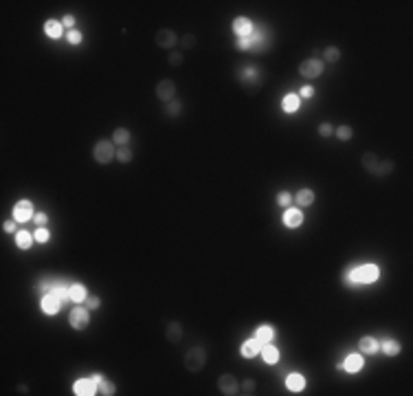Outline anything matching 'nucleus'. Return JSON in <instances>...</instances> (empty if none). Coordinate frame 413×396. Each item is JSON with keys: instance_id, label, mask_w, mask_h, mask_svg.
<instances>
[{"instance_id": "f257e3e1", "label": "nucleus", "mask_w": 413, "mask_h": 396, "mask_svg": "<svg viewBox=\"0 0 413 396\" xmlns=\"http://www.w3.org/2000/svg\"><path fill=\"white\" fill-rule=\"evenodd\" d=\"M380 277V269L376 264H360V266H350L343 275V284L345 286H360V284H374Z\"/></svg>"}, {"instance_id": "f03ea898", "label": "nucleus", "mask_w": 413, "mask_h": 396, "mask_svg": "<svg viewBox=\"0 0 413 396\" xmlns=\"http://www.w3.org/2000/svg\"><path fill=\"white\" fill-rule=\"evenodd\" d=\"M360 163H363L365 170L369 174H374V176H387V174L393 172V163L389 159H380V156L374 152H365L360 156Z\"/></svg>"}, {"instance_id": "7ed1b4c3", "label": "nucleus", "mask_w": 413, "mask_h": 396, "mask_svg": "<svg viewBox=\"0 0 413 396\" xmlns=\"http://www.w3.org/2000/svg\"><path fill=\"white\" fill-rule=\"evenodd\" d=\"M207 365V350L202 346H194L189 348L187 354H185V370L189 372H200L205 370Z\"/></svg>"}, {"instance_id": "20e7f679", "label": "nucleus", "mask_w": 413, "mask_h": 396, "mask_svg": "<svg viewBox=\"0 0 413 396\" xmlns=\"http://www.w3.org/2000/svg\"><path fill=\"white\" fill-rule=\"evenodd\" d=\"M92 156L99 165H108L110 161L117 156V150H114V143L108 141V139H99L95 143V150H92Z\"/></svg>"}, {"instance_id": "39448f33", "label": "nucleus", "mask_w": 413, "mask_h": 396, "mask_svg": "<svg viewBox=\"0 0 413 396\" xmlns=\"http://www.w3.org/2000/svg\"><path fill=\"white\" fill-rule=\"evenodd\" d=\"M68 324L73 330H86L90 324V311L86 306H75L68 313Z\"/></svg>"}, {"instance_id": "423d86ee", "label": "nucleus", "mask_w": 413, "mask_h": 396, "mask_svg": "<svg viewBox=\"0 0 413 396\" xmlns=\"http://www.w3.org/2000/svg\"><path fill=\"white\" fill-rule=\"evenodd\" d=\"M323 68H325L323 60L308 57V60H304L299 64V75H301V77H306V79H315V77H321V75H323Z\"/></svg>"}, {"instance_id": "0eeeda50", "label": "nucleus", "mask_w": 413, "mask_h": 396, "mask_svg": "<svg viewBox=\"0 0 413 396\" xmlns=\"http://www.w3.org/2000/svg\"><path fill=\"white\" fill-rule=\"evenodd\" d=\"M33 216H36V207H33L31 201L22 198V201H18L14 205V220L16 223H29V220H33Z\"/></svg>"}, {"instance_id": "6e6552de", "label": "nucleus", "mask_w": 413, "mask_h": 396, "mask_svg": "<svg viewBox=\"0 0 413 396\" xmlns=\"http://www.w3.org/2000/svg\"><path fill=\"white\" fill-rule=\"evenodd\" d=\"M154 42H156L159 49L172 51L174 46L178 44V36H176V31H174V29H159V31H156V36H154Z\"/></svg>"}, {"instance_id": "1a4fd4ad", "label": "nucleus", "mask_w": 413, "mask_h": 396, "mask_svg": "<svg viewBox=\"0 0 413 396\" xmlns=\"http://www.w3.org/2000/svg\"><path fill=\"white\" fill-rule=\"evenodd\" d=\"M156 97L161 99L163 104H170L172 99H176V84H174L172 79H161L159 84H156Z\"/></svg>"}, {"instance_id": "9d476101", "label": "nucleus", "mask_w": 413, "mask_h": 396, "mask_svg": "<svg viewBox=\"0 0 413 396\" xmlns=\"http://www.w3.org/2000/svg\"><path fill=\"white\" fill-rule=\"evenodd\" d=\"M218 389L224 396H235V394H240V381L233 374H222L218 378Z\"/></svg>"}, {"instance_id": "9b49d317", "label": "nucleus", "mask_w": 413, "mask_h": 396, "mask_svg": "<svg viewBox=\"0 0 413 396\" xmlns=\"http://www.w3.org/2000/svg\"><path fill=\"white\" fill-rule=\"evenodd\" d=\"M62 304H64V302L53 293V290H46V293L42 295V302H40V306H42V313H46V315H55V313L60 311Z\"/></svg>"}, {"instance_id": "f8f14e48", "label": "nucleus", "mask_w": 413, "mask_h": 396, "mask_svg": "<svg viewBox=\"0 0 413 396\" xmlns=\"http://www.w3.org/2000/svg\"><path fill=\"white\" fill-rule=\"evenodd\" d=\"M73 392L77 396H92V394H99L97 392V383L92 378H77L73 383Z\"/></svg>"}, {"instance_id": "ddd939ff", "label": "nucleus", "mask_w": 413, "mask_h": 396, "mask_svg": "<svg viewBox=\"0 0 413 396\" xmlns=\"http://www.w3.org/2000/svg\"><path fill=\"white\" fill-rule=\"evenodd\" d=\"M301 223H304V212L299 207H286V212H284V225L288 229H297Z\"/></svg>"}, {"instance_id": "4468645a", "label": "nucleus", "mask_w": 413, "mask_h": 396, "mask_svg": "<svg viewBox=\"0 0 413 396\" xmlns=\"http://www.w3.org/2000/svg\"><path fill=\"white\" fill-rule=\"evenodd\" d=\"M233 31L237 38H248L253 33V22L246 18V16H237L233 20Z\"/></svg>"}, {"instance_id": "2eb2a0df", "label": "nucleus", "mask_w": 413, "mask_h": 396, "mask_svg": "<svg viewBox=\"0 0 413 396\" xmlns=\"http://www.w3.org/2000/svg\"><path fill=\"white\" fill-rule=\"evenodd\" d=\"M336 368L354 374V372H358L360 368H363V357H360V354H347L343 363H336Z\"/></svg>"}, {"instance_id": "dca6fc26", "label": "nucleus", "mask_w": 413, "mask_h": 396, "mask_svg": "<svg viewBox=\"0 0 413 396\" xmlns=\"http://www.w3.org/2000/svg\"><path fill=\"white\" fill-rule=\"evenodd\" d=\"M259 350H261V343L255 339V337H251V339H246L240 346V357H244V359H253V357H257L259 354Z\"/></svg>"}, {"instance_id": "f3484780", "label": "nucleus", "mask_w": 413, "mask_h": 396, "mask_svg": "<svg viewBox=\"0 0 413 396\" xmlns=\"http://www.w3.org/2000/svg\"><path fill=\"white\" fill-rule=\"evenodd\" d=\"M44 33H46V38H51V40H60L64 36V25H62V20H53V18H49L44 22Z\"/></svg>"}, {"instance_id": "a211bd4d", "label": "nucleus", "mask_w": 413, "mask_h": 396, "mask_svg": "<svg viewBox=\"0 0 413 396\" xmlns=\"http://www.w3.org/2000/svg\"><path fill=\"white\" fill-rule=\"evenodd\" d=\"M92 381L97 383V392L103 394V396H112L114 392H117V387H114L112 381H108L103 374H92Z\"/></svg>"}, {"instance_id": "6ab92c4d", "label": "nucleus", "mask_w": 413, "mask_h": 396, "mask_svg": "<svg viewBox=\"0 0 413 396\" xmlns=\"http://www.w3.org/2000/svg\"><path fill=\"white\" fill-rule=\"evenodd\" d=\"M293 201H295V205L297 207H310L312 203H315V191L312 189H308V187H304V189H299L297 194L293 196Z\"/></svg>"}, {"instance_id": "aec40b11", "label": "nucleus", "mask_w": 413, "mask_h": 396, "mask_svg": "<svg viewBox=\"0 0 413 396\" xmlns=\"http://www.w3.org/2000/svg\"><path fill=\"white\" fill-rule=\"evenodd\" d=\"M183 335H185V330H183V324L180 322H170L167 324V328H165V337H167V341H172V343H178L180 339H183Z\"/></svg>"}, {"instance_id": "412c9836", "label": "nucleus", "mask_w": 413, "mask_h": 396, "mask_svg": "<svg viewBox=\"0 0 413 396\" xmlns=\"http://www.w3.org/2000/svg\"><path fill=\"white\" fill-rule=\"evenodd\" d=\"M358 350L360 354H376L378 350H380V343H378V339H374V337H363V339L358 341Z\"/></svg>"}, {"instance_id": "4be33fe9", "label": "nucleus", "mask_w": 413, "mask_h": 396, "mask_svg": "<svg viewBox=\"0 0 413 396\" xmlns=\"http://www.w3.org/2000/svg\"><path fill=\"white\" fill-rule=\"evenodd\" d=\"M299 104H301V99L297 92H288V95L282 99V108H284V113H288V115L297 113V110H299Z\"/></svg>"}, {"instance_id": "5701e85b", "label": "nucleus", "mask_w": 413, "mask_h": 396, "mask_svg": "<svg viewBox=\"0 0 413 396\" xmlns=\"http://www.w3.org/2000/svg\"><path fill=\"white\" fill-rule=\"evenodd\" d=\"M286 387L290 389V392H301V389L306 387V378H304V374H299V372H293V374H288V378H286Z\"/></svg>"}, {"instance_id": "b1692460", "label": "nucleus", "mask_w": 413, "mask_h": 396, "mask_svg": "<svg viewBox=\"0 0 413 396\" xmlns=\"http://www.w3.org/2000/svg\"><path fill=\"white\" fill-rule=\"evenodd\" d=\"M253 337L261 343V346H266V343H270L272 339H275V328H272V326H259Z\"/></svg>"}, {"instance_id": "393cba45", "label": "nucleus", "mask_w": 413, "mask_h": 396, "mask_svg": "<svg viewBox=\"0 0 413 396\" xmlns=\"http://www.w3.org/2000/svg\"><path fill=\"white\" fill-rule=\"evenodd\" d=\"M68 295H71V302H75V304H84V300L88 297V290H86L84 284H73V286H68Z\"/></svg>"}, {"instance_id": "a878e982", "label": "nucleus", "mask_w": 413, "mask_h": 396, "mask_svg": "<svg viewBox=\"0 0 413 396\" xmlns=\"http://www.w3.org/2000/svg\"><path fill=\"white\" fill-rule=\"evenodd\" d=\"M259 354H261V359H264L268 365H272V363H277V361H279V350H277V346H272V343L261 346Z\"/></svg>"}, {"instance_id": "bb28decb", "label": "nucleus", "mask_w": 413, "mask_h": 396, "mask_svg": "<svg viewBox=\"0 0 413 396\" xmlns=\"http://www.w3.org/2000/svg\"><path fill=\"white\" fill-rule=\"evenodd\" d=\"M33 242H36V238H33L31 231H18L16 234V247L18 249H31Z\"/></svg>"}, {"instance_id": "cd10ccee", "label": "nucleus", "mask_w": 413, "mask_h": 396, "mask_svg": "<svg viewBox=\"0 0 413 396\" xmlns=\"http://www.w3.org/2000/svg\"><path fill=\"white\" fill-rule=\"evenodd\" d=\"M130 130H127V128H117V130H114L112 132V139H110V141H112L114 145H127V143H130Z\"/></svg>"}, {"instance_id": "c85d7f7f", "label": "nucleus", "mask_w": 413, "mask_h": 396, "mask_svg": "<svg viewBox=\"0 0 413 396\" xmlns=\"http://www.w3.org/2000/svg\"><path fill=\"white\" fill-rule=\"evenodd\" d=\"M380 350L387 354V357H395V354L400 352V343L393 341V339H385L380 343Z\"/></svg>"}, {"instance_id": "c756f323", "label": "nucleus", "mask_w": 413, "mask_h": 396, "mask_svg": "<svg viewBox=\"0 0 413 396\" xmlns=\"http://www.w3.org/2000/svg\"><path fill=\"white\" fill-rule=\"evenodd\" d=\"M334 135L339 141H350V139L354 137V130H352V126H347V124H343L339 128H334Z\"/></svg>"}, {"instance_id": "7c9ffc66", "label": "nucleus", "mask_w": 413, "mask_h": 396, "mask_svg": "<svg viewBox=\"0 0 413 396\" xmlns=\"http://www.w3.org/2000/svg\"><path fill=\"white\" fill-rule=\"evenodd\" d=\"M323 60L334 64L341 60V49H336V46H328V49H323Z\"/></svg>"}, {"instance_id": "2f4dec72", "label": "nucleus", "mask_w": 413, "mask_h": 396, "mask_svg": "<svg viewBox=\"0 0 413 396\" xmlns=\"http://www.w3.org/2000/svg\"><path fill=\"white\" fill-rule=\"evenodd\" d=\"M165 113H167V117H178L183 113V104L178 99H172L170 104H165Z\"/></svg>"}, {"instance_id": "473e14b6", "label": "nucleus", "mask_w": 413, "mask_h": 396, "mask_svg": "<svg viewBox=\"0 0 413 396\" xmlns=\"http://www.w3.org/2000/svg\"><path fill=\"white\" fill-rule=\"evenodd\" d=\"M132 150L127 148V145H119L117 148V159H119V163H130L132 161Z\"/></svg>"}, {"instance_id": "72a5a7b5", "label": "nucleus", "mask_w": 413, "mask_h": 396, "mask_svg": "<svg viewBox=\"0 0 413 396\" xmlns=\"http://www.w3.org/2000/svg\"><path fill=\"white\" fill-rule=\"evenodd\" d=\"M33 238H36V242L46 244L51 240V234H49V229H46V227H38V229L33 231Z\"/></svg>"}, {"instance_id": "f704fd0d", "label": "nucleus", "mask_w": 413, "mask_h": 396, "mask_svg": "<svg viewBox=\"0 0 413 396\" xmlns=\"http://www.w3.org/2000/svg\"><path fill=\"white\" fill-rule=\"evenodd\" d=\"M178 42H180V46H183V49H194V46L198 44V38L194 36V33H187V36H183V38L178 40Z\"/></svg>"}, {"instance_id": "c9c22d12", "label": "nucleus", "mask_w": 413, "mask_h": 396, "mask_svg": "<svg viewBox=\"0 0 413 396\" xmlns=\"http://www.w3.org/2000/svg\"><path fill=\"white\" fill-rule=\"evenodd\" d=\"M290 203H293V194L286 191V189L279 191V194H277V205L279 207H290Z\"/></svg>"}, {"instance_id": "e433bc0d", "label": "nucleus", "mask_w": 413, "mask_h": 396, "mask_svg": "<svg viewBox=\"0 0 413 396\" xmlns=\"http://www.w3.org/2000/svg\"><path fill=\"white\" fill-rule=\"evenodd\" d=\"M84 306L88 308V311H97V308L101 306V300H99L97 295H90V293H88V297L84 300Z\"/></svg>"}, {"instance_id": "4c0bfd02", "label": "nucleus", "mask_w": 413, "mask_h": 396, "mask_svg": "<svg viewBox=\"0 0 413 396\" xmlns=\"http://www.w3.org/2000/svg\"><path fill=\"white\" fill-rule=\"evenodd\" d=\"M319 135H321L323 139H328V137H332L334 135V126L330 124V121H323L321 126H319Z\"/></svg>"}, {"instance_id": "58836bf2", "label": "nucleus", "mask_w": 413, "mask_h": 396, "mask_svg": "<svg viewBox=\"0 0 413 396\" xmlns=\"http://www.w3.org/2000/svg\"><path fill=\"white\" fill-rule=\"evenodd\" d=\"M66 40H68V44L77 46V44L81 42V33L77 31V29H73V31H68V33H66Z\"/></svg>"}, {"instance_id": "ea45409f", "label": "nucleus", "mask_w": 413, "mask_h": 396, "mask_svg": "<svg viewBox=\"0 0 413 396\" xmlns=\"http://www.w3.org/2000/svg\"><path fill=\"white\" fill-rule=\"evenodd\" d=\"M33 223H36V227H44L46 223H49V216H46L44 212H36V216H33Z\"/></svg>"}, {"instance_id": "a19ab883", "label": "nucleus", "mask_w": 413, "mask_h": 396, "mask_svg": "<svg viewBox=\"0 0 413 396\" xmlns=\"http://www.w3.org/2000/svg\"><path fill=\"white\" fill-rule=\"evenodd\" d=\"M170 64H172V66H180V64H183V53H180V51H172V53H170Z\"/></svg>"}, {"instance_id": "79ce46f5", "label": "nucleus", "mask_w": 413, "mask_h": 396, "mask_svg": "<svg viewBox=\"0 0 413 396\" xmlns=\"http://www.w3.org/2000/svg\"><path fill=\"white\" fill-rule=\"evenodd\" d=\"M240 387H242V394H253L255 392V381L253 378H248V381H244Z\"/></svg>"}, {"instance_id": "37998d69", "label": "nucleus", "mask_w": 413, "mask_h": 396, "mask_svg": "<svg viewBox=\"0 0 413 396\" xmlns=\"http://www.w3.org/2000/svg\"><path fill=\"white\" fill-rule=\"evenodd\" d=\"M16 225H18V223H16L14 218H11V220H5V223H3V229L7 231V234H18V231H16Z\"/></svg>"}, {"instance_id": "c03bdc74", "label": "nucleus", "mask_w": 413, "mask_h": 396, "mask_svg": "<svg viewBox=\"0 0 413 396\" xmlns=\"http://www.w3.org/2000/svg\"><path fill=\"white\" fill-rule=\"evenodd\" d=\"M235 46H237L240 51H248V49H251V40H248V38H237Z\"/></svg>"}, {"instance_id": "a18cd8bd", "label": "nucleus", "mask_w": 413, "mask_h": 396, "mask_svg": "<svg viewBox=\"0 0 413 396\" xmlns=\"http://www.w3.org/2000/svg\"><path fill=\"white\" fill-rule=\"evenodd\" d=\"M62 25H64V27H68V29H71V31H73V27H75V16L66 14V16H64V18H62Z\"/></svg>"}, {"instance_id": "49530a36", "label": "nucleus", "mask_w": 413, "mask_h": 396, "mask_svg": "<svg viewBox=\"0 0 413 396\" xmlns=\"http://www.w3.org/2000/svg\"><path fill=\"white\" fill-rule=\"evenodd\" d=\"M312 95H315V88H312V86H304V88H301V97L310 99Z\"/></svg>"}]
</instances>
